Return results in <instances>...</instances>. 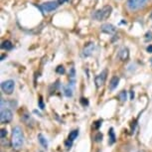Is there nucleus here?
Listing matches in <instances>:
<instances>
[{
    "label": "nucleus",
    "instance_id": "obj_1",
    "mask_svg": "<svg viewBox=\"0 0 152 152\" xmlns=\"http://www.w3.org/2000/svg\"><path fill=\"white\" fill-rule=\"evenodd\" d=\"M24 143V135H23L22 129L19 126L13 128L12 131V146L14 149H20Z\"/></svg>",
    "mask_w": 152,
    "mask_h": 152
},
{
    "label": "nucleus",
    "instance_id": "obj_2",
    "mask_svg": "<svg viewBox=\"0 0 152 152\" xmlns=\"http://www.w3.org/2000/svg\"><path fill=\"white\" fill-rule=\"evenodd\" d=\"M111 12H113V7L110 5H105L100 9L96 10L93 16L96 21H104V20H107L110 16Z\"/></svg>",
    "mask_w": 152,
    "mask_h": 152
},
{
    "label": "nucleus",
    "instance_id": "obj_3",
    "mask_svg": "<svg viewBox=\"0 0 152 152\" xmlns=\"http://www.w3.org/2000/svg\"><path fill=\"white\" fill-rule=\"evenodd\" d=\"M60 5L61 4H60L59 0H56V1H49V2H46V3H43L41 6H40V9H41L43 12L49 13L57 9Z\"/></svg>",
    "mask_w": 152,
    "mask_h": 152
},
{
    "label": "nucleus",
    "instance_id": "obj_4",
    "mask_svg": "<svg viewBox=\"0 0 152 152\" xmlns=\"http://www.w3.org/2000/svg\"><path fill=\"white\" fill-rule=\"evenodd\" d=\"M147 2V0H127V8L130 11H136L142 8Z\"/></svg>",
    "mask_w": 152,
    "mask_h": 152
},
{
    "label": "nucleus",
    "instance_id": "obj_5",
    "mask_svg": "<svg viewBox=\"0 0 152 152\" xmlns=\"http://www.w3.org/2000/svg\"><path fill=\"white\" fill-rule=\"evenodd\" d=\"M14 88H15V83H14V81H12V80H8V81H5L1 84L2 91L6 94H12L14 91Z\"/></svg>",
    "mask_w": 152,
    "mask_h": 152
},
{
    "label": "nucleus",
    "instance_id": "obj_6",
    "mask_svg": "<svg viewBox=\"0 0 152 152\" xmlns=\"http://www.w3.org/2000/svg\"><path fill=\"white\" fill-rule=\"evenodd\" d=\"M13 118V113L12 111L8 108H5V110H1V115H0V120H1V123H8L10 122L11 120Z\"/></svg>",
    "mask_w": 152,
    "mask_h": 152
},
{
    "label": "nucleus",
    "instance_id": "obj_7",
    "mask_svg": "<svg viewBox=\"0 0 152 152\" xmlns=\"http://www.w3.org/2000/svg\"><path fill=\"white\" fill-rule=\"evenodd\" d=\"M107 71L104 70L102 73H99L94 79V83H96V88H100L102 86H104V84L105 83V80H107Z\"/></svg>",
    "mask_w": 152,
    "mask_h": 152
},
{
    "label": "nucleus",
    "instance_id": "obj_8",
    "mask_svg": "<svg viewBox=\"0 0 152 152\" xmlns=\"http://www.w3.org/2000/svg\"><path fill=\"white\" fill-rule=\"evenodd\" d=\"M94 48H96V45H94V42H88V44H86L84 46V49H83V56L84 57H90L93 55Z\"/></svg>",
    "mask_w": 152,
    "mask_h": 152
},
{
    "label": "nucleus",
    "instance_id": "obj_9",
    "mask_svg": "<svg viewBox=\"0 0 152 152\" xmlns=\"http://www.w3.org/2000/svg\"><path fill=\"white\" fill-rule=\"evenodd\" d=\"M100 30H102V32H104L105 34H110V35H113V34L116 32L115 27L111 24H104L100 27Z\"/></svg>",
    "mask_w": 152,
    "mask_h": 152
},
{
    "label": "nucleus",
    "instance_id": "obj_10",
    "mask_svg": "<svg viewBox=\"0 0 152 152\" xmlns=\"http://www.w3.org/2000/svg\"><path fill=\"white\" fill-rule=\"evenodd\" d=\"M118 57L121 61H126L129 57V51H128L127 48H122L121 50L119 51L118 53Z\"/></svg>",
    "mask_w": 152,
    "mask_h": 152
},
{
    "label": "nucleus",
    "instance_id": "obj_11",
    "mask_svg": "<svg viewBox=\"0 0 152 152\" xmlns=\"http://www.w3.org/2000/svg\"><path fill=\"white\" fill-rule=\"evenodd\" d=\"M118 83H119V78L118 77H113V79L110 80V91H113L115 90L117 88V86H118Z\"/></svg>",
    "mask_w": 152,
    "mask_h": 152
},
{
    "label": "nucleus",
    "instance_id": "obj_12",
    "mask_svg": "<svg viewBox=\"0 0 152 152\" xmlns=\"http://www.w3.org/2000/svg\"><path fill=\"white\" fill-rule=\"evenodd\" d=\"M108 136H110V140H108V143L110 145H113L116 140V137H115V133L113 131V128H110V132H108Z\"/></svg>",
    "mask_w": 152,
    "mask_h": 152
},
{
    "label": "nucleus",
    "instance_id": "obj_13",
    "mask_svg": "<svg viewBox=\"0 0 152 152\" xmlns=\"http://www.w3.org/2000/svg\"><path fill=\"white\" fill-rule=\"evenodd\" d=\"M38 140H39V142L41 143V145L44 148L48 147V141H47V139H46L45 137H44L43 134H39V135H38Z\"/></svg>",
    "mask_w": 152,
    "mask_h": 152
},
{
    "label": "nucleus",
    "instance_id": "obj_14",
    "mask_svg": "<svg viewBox=\"0 0 152 152\" xmlns=\"http://www.w3.org/2000/svg\"><path fill=\"white\" fill-rule=\"evenodd\" d=\"M73 87H74V86L69 85L68 87L65 88V94H66V96L70 97V96H73Z\"/></svg>",
    "mask_w": 152,
    "mask_h": 152
},
{
    "label": "nucleus",
    "instance_id": "obj_15",
    "mask_svg": "<svg viewBox=\"0 0 152 152\" xmlns=\"http://www.w3.org/2000/svg\"><path fill=\"white\" fill-rule=\"evenodd\" d=\"M79 135V130L78 129H75L73 130L72 132H70V134H69V140H71V141H74L75 139L78 137Z\"/></svg>",
    "mask_w": 152,
    "mask_h": 152
},
{
    "label": "nucleus",
    "instance_id": "obj_16",
    "mask_svg": "<svg viewBox=\"0 0 152 152\" xmlns=\"http://www.w3.org/2000/svg\"><path fill=\"white\" fill-rule=\"evenodd\" d=\"M1 47H2V49H4V50L7 51V50H11V49L13 48V45L10 41H4L2 43Z\"/></svg>",
    "mask_w": 152,
    "mask_h": 152
},
{
    "label": "nucleus",
    "instance_id": "obj_17",
    "mask_svg": "<svg viewBox=\"0 0 152 152\" xmlns=\"http://www.w3.org/2000/svg\"><path fill=\"white\" fill-rule=\"evenodd\" d=\"M126 96H127V94H126L125 91H120V93L118 94V99L121 100V102H124V100H126Z\"/></svg>",
    "mask_w": 152,
    "mask_h": 152
},
{
    "label": "nucleus",
    "instance_id": "obj_18",
    "mask_svg": "<svg viewBox=\"0 0 152 152\" xmlns=\"http://www.w3.org/2000/svg\"><path fill=\"white\" fill-rule=\"evenodd\" d=\"M56 72H57L58 74H61V75H62V74H64V73H65V68L63 67V66H59V67L56 69Z\"/></svg>",
    "mask_w": 152,
    "mask_h": 152
},
{
    "label": "nucleus",
    "instance_id": "obj_19",
    "mask_svg": "<svg viewBox=\"0 0 152 152\" xmlns=\"http://www.w3.org/2000/svg\"><path fill=\"white\" fill-rule=\"evenodd\" d=\"M100 124H102V120H99V121H96L94 123V128H96V129H97V128L99 127Z\"/></svg>",
    "mask_w": 152,
    "mask_h": 152
},
{
    "label": "nucleus",
    "instance_id": "obj_20",
    "mask_svg": "<svg viewBox=\"0 0 152 152\" xmlns=\"http://www.w3.org/2000/svg\"><path fill=\"white\" fill-rule=\"evenodd\" d=\"M7 135V130L6 129H1V134H0V136H1V138H4L5 136Z\"/></svg>",
    "mask_w": 152,
    "mask_h": 152
},
{
    "label": "nucleus",
    "instance_id": "obj_21",
    "mask_svg": "<svg viewBox=\"0 0 152 152\" xmlns=\"http://www.w3.org/2000/svg\"><path fill=\"white\" fill-rule=\"evenodd\" d=\"M96 141H100V140H102V133L97 134V135L96 136Z\"/></svg>",
    "mask_w": 152,
    "mask_h": 152
},
{
    "label": "nucleus",
    "instance_id": "obj_22",
    "mask_svg": "<svg viewBox=\"0 0 152 152\" xmlns=\"http://www.w3.org/2000/svg\"><path fill=\"white\" fill-rule=\"evenodd\" d=\"M72 144H73V141H71V140L68 139V141H66V146H67V147H71Z\"/></svg>",
    "mask_w": 152,
    "mask_h": 152
},
{
    "label": "nucleus",
    "instance_id": "obj_23",
    "mask_svg": "<svg viewBox=\"0 0 152 152\" xmlns=\"http://www.w3.org/2000/svg\"><path fill=\"white\" fill-rule=\"evenodd\" d=\"M40 107H41L42 110H43V108H44V104H43L42 99H40Z\"/></svg>",
    "mask_w": 152,
    "mask_h": 152
},
{
    "label": "nucleus",
    "instance_id": "obj_24",
    "mask_svg": "<svg viewBox=\"0 0 152 152\" xmlns=\"http://www.w3.org/2000/svg\"><path fill=\"white\" fill-rule=\"evenodd\" d=\"M147 51L149 53H152V46H149V47L147 48Z\"/></svg>",
    "mask_w": 152,
    "mask_h": 152
},
{
    "label": "nucleus",
    "instance_id": "obj_25",
    "mask_svg": "<svg viewBox=\"0 0 152 152\" xmlns=\"http://www.w3.org/2000/svg\"><path fill=\"white\" fill-rule=\"evenodd\" d=\"M133 97H134V93H133V91H131V96H130V99H133Z\"/></svg>",
    "mask_w": 152,
    "mask_h": 152
}]
</instances>
